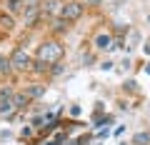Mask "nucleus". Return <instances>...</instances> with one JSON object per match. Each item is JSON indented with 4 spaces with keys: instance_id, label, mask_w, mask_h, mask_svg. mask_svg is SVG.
Here are the masks:
<instances>
[{
    "instance_id": "f257e3e1",
    "label": "nucleus",
    "mask_w": 150,
    "mask_h": 145,
    "mask_svg": "<svg viewBox=\"0 0 150 145\" xmlns=\"http://www.w3.org/2000/svg\"><path fill=\"white\" fill-rule=\"evenodd\" d=\"M60 55H63V48H60V43H55V40L43 43L40 50H38V60H43V63H53V60H58Z\"/></svg>"
},
{
    "instance_id": "f03ea898",
    "label": "nucleus",
    "mask_w": 150,
    "mask_h": 145,
    "mask_svg": "<svg viewBox=\"0 0 150 145\" xmlns=\"http://www.w3.org/2000/svg\"><path fill=\"white\" fill-rule=\"evenodd\" d=\"M28 68H33L30 55H28L25 50H15L13 58H10V70H28Z\"/></svg>"
},
{
    "instance_id": "7ed1b4c3",
    "label": "nucleus",
    "mask_w": 150,
    "mask_h": 145,
    "mask_svg": "<svg viewBox=\"0 0 150 145\" xmlns=\"http://www.w3.org/2000/svg\"><path fill=\"white\" fill-rule=\"evenodd\" d=\"M80 15H83V5H80V3H73V0H68V3L63 5V10H60V18L68 20V23L78 20Z\"/></svg>"
},
{
    "instance_id": "20e7f679",
    "label": "nucleus",
    "mask_w": 150,
    "mask_h": 145,
    "mask_svg": "<svg viewBox=\"0 0 150 145\" xmlns=\"http://www.w3.org/2000/svg\"><path fill=\"white\" fill-rule=\"evenodd\" d=\"M110 45H112V38H110V35H105V33L95 38V48L98 50H110Z\"/></svg>"
},
{
    "instance_id": "39448f33",
    "label": "nucleus",
    "mask_w": 150,
    "mask_h": 145,
    "mask_svg": "<svg viewBox=\"0 0 150 145\" xmlns=\"http://www.w3.org/2000/svg\"><path fill=\"white\" fill-rule=\"evenodd\" d=\"M13 28H15V20H13V15H0V30H3V33H10Z\"/></svg>"
},
{
    "instance_id": "423d86ee",
    "label": "nucleus",
    "mask_w": 150,
    "mask_h": 145,
    "mask_svg": "<svg viewBox=\"0 0 150 145\" xmlns=\"http://www.w3.org/2000/svg\"><path fill=\"white\" fill-rule=\"evenodd\" d=\"M23 3V10L30 13V10H40V0H20Z\"/></svg>"
},
{
    "instance_id": "0eeeda50",
    "label": "nucleus",
    "mask_w": 150,
    "mask_h": 145,
    "mask_svg": "<svg viewBox=\"0 0 150 145\" xmlns=\"http://www.w3.org/2000/svg\"><path fill=\"white\" fill-rule=\"evenodd\" d=\"M13 110H15V105H13V100H10V98L0 103V113H3V115H10Z\"/></svg>"
},
{
    "instance_id": "6e6552de",
    "label": "nucleus",
    "mask_w": 150,
    "mask_h": 145,
    "mask_svg": "<svg viewBox=\"0 0 150 145\" xmlns=\"http://www.w3.org/2000/svg\"><path fill=\"white\" fill-rule=\"evenodd\" d=\"M133 143L135 145H150V133H138L133 138Z\"/></svg>"
},
{
    "instance_id": "1a4fd4ad",
    "label": "nucleus",
    "mask_w": 150,
    "mask_h": 145,
    "mask_svg": "<svg viewBox=\"0 0 150 145\" xmlns=\"http://www.w3.org/2000/svg\"><path fill=\"white\" fill-rule=\"evenodd\" d=\"M43 93H45V88H43V85H33L30 90H28V98H40Z\"/></svg>"
},
{
    "instance_id": "9d476101",
    "label": "nucleus",
    "mask_w": 150,
    "mask_h": 145,
    "mask_svg": "<svg viewBox=\"0 0 150 145\" xmlns=\"http://www.w3.org/2000/svg\"><path fill=\"white\" fill-rule=\"evenodd\" d=\"M8 10H10V13H20L23 10V3H20V0H10V3H8Z\"/></svg>"
},
{
    "instance_id": "9b49d317",
    "label": "nucleus",
    "mask_w": 150,
    "mask_h": 145,
    "mask_svg": "<svg viewBox=\"0 0 150 145\" xmlns=\"http://www.w3.org/2000/svg\"><path fill=\"white\" fill-rule=\"evenodd\" d=\"M68 25H70V23L63 20V18H60V20H55V30H58V33H68Z\"/></svg>"
},
{
    "instance_id": "f8f14e48",
    "label": "nucleus",
    "mask_w": 150,
    "mask_h": 145,
    "mask_svg": "<svg viewBox=\"0 0 150 145\" xmlns=\"http://www.w3.org/2000/svg\"><path fill=\"white\" fill-rule=\"evenodd\" d=\"M28 103V95H13V105L15 108H23Z\"/></svg>"
},
{
    "instance_id": "ddd939ff",
    "label": "nucleus",
    "mask_w": 150,
    "mask_h": 145,
    "mask_svg": "<svg viewBox=\"0 0 150 145\" xmlns=\"http://www.w3.org/2000/svg\"><path fill=\"white\" fill-rule=\"evenodd\" d=\"M33 70H38V73H45V70H48V63H43V60H35V63H33Z\"/></svg>"
},
{
    "instance_id": "4468645a",
    "label": "nucleus",
    "mask_w": 150,
    "mask_h": 145,
    "mask_svg": "<svg viewBox=\"0 0 150 145\" xmlns=\"http://www.w3.org/2000/svg\"><path fill=\"white\" fill-rule=\"evenodd\" d=\"M0 70H3V73H8V70H10V60L3 58V55H0Z\"/></svg>"
},
{
    "instance_id": "2eb2a0df",
    "label": "nucleus",
    "mask_w": 150,
    "mask_h": 145,
    "mask_svg": "<svg viewBox=\"0 0 150 145\" xmlns=\"http://www.w3.org/2000/svg\"><path fill=\"white\" fill-rule=\"evenodd\" d=\"M0 98H3V100H8V98H13V90H10V88H3V90H0Z\"/></svg>"
},
{
    "instance_id": "dca6fc26",
    "label": "nucleus",
    "mask_w": 150,
    "mask_h": 145,
    "mask_svg": "<svg viewBox=\"0 0 150 145\" xmlns=\"http://www.w3.org/2000/svg\"><path fill=\"white\" fill-rule=\"evenodd\" d=\"M30 135H33V130H30V128H25V130L20 133V138H30Z\"/></svg>"
},
{
    "instance_id": "f3484780",
    "label": "nucleus",
    "mask_w": 150,
    "mask_h": 145,
    "mask_svg": "<svg viewBox=\"0 0 150 145\" xmlns=\"http://www.w3.org/2000/svg\"><path fill=\"white\" fill-rule=\"evenodd\" d=\"M90 3H100V0H90Z\"/></svg>"
},
{
    "instance_id": "a211bd4d",
    "label": "nucleus",
    "mask_w": 150,
    "mask_h": 145,
    "mask_svg": "<svg viewBox=\"0 0 150 145\" xmlns=\"http://www.w3.org/2000/svg\"><path fill=\"white\" fill-rule=\"evenodd\" d=\"M65 3H68V0H65Z\"/></svg>"
}]
</instances>
